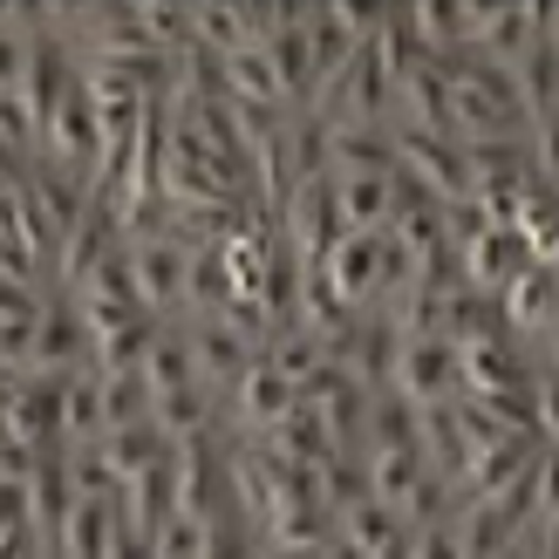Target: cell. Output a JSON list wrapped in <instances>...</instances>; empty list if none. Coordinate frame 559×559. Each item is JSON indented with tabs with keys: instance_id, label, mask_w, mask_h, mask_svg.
I'll use <instances>...</instances> for the list:
<instances>
[{
	"instance_id": "obj_32",
	"label": "cell",
	"mask_w": 559,
	"mask_h": 559,
	"mask_svg": "<svg viewBox=\"0 0 559 559\" xmlns=\"http://www.w3.org/2000/svg\"><path fill=\"white\" fill-rule=\"evenodd\" d=\"M273 559H321V552H273Z\"/></svg>"
},
{
	"instance_id": "obj_14",
	"label": "cell",
	"mask_w": 559,
	"mask_h": 559,
	"mask_svg": "<svg viewBox=\"0 0 559 559\" xmlns=\"http://www.w3.org/2000/svg\"><path fill=\"white\" fill-rule=\"evenodd\" d=\"M416 451H424L430 478H443V485H457V478H464V464H471V437H464L457 403H437V409L416 416Z\"/></svg>"
},
{
	"instance_id": "obj_30",
	"label": "cell",
	"mask_w": 559,
	"mask_h": 559,
	"mask_svg": "<svg viewBox=\"0 0 559 559\" xmlns=\"http://www.w3.org/2000/svg\"><path fill=\"white\" fill-rule=\"evenodd\" d=\"M376 559H416V525H403V533H396V539H389V546H382Z\"/></svg>"
},
{
	"instance_id": "obj_6",
	"label": "cell",
	"mask_w": 559,
	"mask_h": 559,
	"mask_svg": "<svg viewBox=\"0 0 559 559\" xmlns=\"http://www.w3.org/2000/svg\"><path fill=\"white\" fill-rule=\"evenodd\" d=\"M396 171L416 178L437 205H471V157L451 136H396Z\"/></svg>"
},
{
	"instance_id": "obj_10",
	"label": "cell",
	"mask_w": 559,
	"mask_h": 559,
	"mask_svg": "<svg viewBox=\"0 0 559 559\" xmlns=\"http://www.w3.org/2000/svg\"><path fill=\"white\" fill-rule=\"evenodd\" d=\"M525 266H533V246H525L512 226H485L471 246H457V273H464V287H471V294H491V300L506 294Z\"/></svg>"
},
{
	"instance_id": "obj_5",
	"label": "cell",
	"mask_w": 559,
	"mask_h": 559,
	"mask_svg": "<svg viewBox=\"0 0 559 559\" xmlns=\"http://www.w3.org/2000/svg\"><path fill=\"white\" fill-rule=\"evenodd\" d=\"M396 396H409L416 409H437V403H457L464 396V369H457V348L443 334H409L403 361H396Z\"/></svg>"
},
{
	"instance_id": "obj_20",
	"label": "cell",
	"mask_w": 559,
	"mask_h": 559,
	"mask_svg": "<svg viewBox=\"0 0 559 559\" xmlns=\"http://www.w3.org/2000/svg\"><path fill=\"white\" fill-rule=\"evenodd\" d=\"M35 8H0V96L27 90V69H35Z\"/></svg>"
},
{
	"instance_id": "obj_23",
	"label": "cell",
	"mask_w": 559,
	"mask_h": 559,
	"mask_svg": "<svg viewBox=\"0 0 559 559\" xmlns=\"http://www.w3.org/2000/svg\"><path fill=\"white\" fill-rule=\"evenodd\" d=\"M103 424H109V430L151 424V382H144V369H130V376H103Z\"/></svg>"
},
{
	"instance_id": "obj_2",
	"label": "cell",
	"mask_w": 559,
	"mask_h": 559,
	"mask_svg": "<svg viewBox=\"0 0 559 559\" xmlns=\"http://www.w3.org/2000/svg\"><path fill=\"white\" fill-rule=\"evenodd\" d=\"M62 389L69 376H21L8 389V409H0V430L21 457H48L62 451Z\"/></svg>"
},
{
	"instance_id": "obj_27",
	"label": "cell",
	"mask_w": 559,
	"mask_h": 559,
	"mask_svg": "<svg viewBox=\"0 0 559 559\" xmlns=\"http://www.w3.org/2000/svg\"><path fill=\"white\" fill-rule=\"evenodd\" d=\"M559 519V451L552 443H539V457H533V525Z\"/></svg>"
},
{
	"instance_id": "obj_12",
	"label": "cell",
	"mask_w": 559,
	"mask_h": 559,
	"mask_svg": "<svg viewBox=\"0 0 559 559\" xmlns=\"http://www.w3.org/2000/svg\"><path fill=\"white\" fill-rule=\"evenodd\" d=\"M328 185H334L342 233H389V218H396V171H348Z\"/></svg>"
},
{
	"instance_id": "obj_17",
	"label": "cell",
	"mask_w": 559,
	"mask_h": 559,
	"mask_svg": "<svg viewBox=\"0 0 559 559\" xmlns=\"http://www.w3.org/2000/svg\"><path fill=\"white\" fill-rule=\"evenodd\" d=\"M416 409L396 389H369V424H361V457L369 451H416Z\"/></svg>"
},
{
	"instance_id": "obj_31",
	"label": "cell",
	"mask_w": 559,
	"mask_h": 559,
	"mask_svg": "<svg viewBox=\"0 0 559 559\" xmlns=\"http://www.w3.org/2000/svg\"><path fill=\"white\" fill-rule=\"evenodd\" d=\"M321 559H369V552H361V546H348V539H342V533H334V539H328V546H321Z\"/></svg>"
},
{
	"instance_id": "obj_19",
	"label": "cell",
	"mask_w": 559,
	"mask_h": 559,
	"mask_svg": "<svg viewBox=\"0 0 559 559\" xmlns=\"http://www.w3.org/2000/svg\"><path fill=\"white\" fill-rule=\"evenodd\" d=\"M144 382H151V403H157V396H178V389H199V369H191V342H185L178 321L157 328V342H151V355H144Z\"/></svg>"
},
{
	"instance_id": "obj_28",
	"label": "cell",
	"mask_w": 559,
	"mask_h": 559,
	"mask_svg": "<svg viewBox=\"0 0 559 559\" xmlns=\"http://www.w3.org/2000/svg\"><path fill=\"white\" fill-rule=\"evenodd\" d=\"M35 525V491H27V471H0V533H21Z\"/></svg>"
},
{
	"instance_id": "obj_7",
	"label": "cell",
	"mask_w": 559,
	"mask_h": 559,
	"mask_svg": "<svg viewBox=\"0 0 559 559\" xmlns=\"http://www.w3.org/2000/svg\"><path fill=\"white\" fill-rule=\"evenodd\" d=\"M90 369V321L69 294H48L41 300V321H35V369L27 376H82Z\"/></svg>"
},
{
	"instance_id": "obj_25",
	"label": "cell",
	"mask_w": 559,
	"mask_h": 559,
	"mask_svg": "<svg viewBox=\"0 0 559 559\" xmlns=\"http://www.w3.org/2000/svg\"><path fill=\"white\" fill-rule=\"evenodd\" d=\"M533 430L539 443L559 451V361H539V355H533Z\"/></svg>"
},
{
	"instance_id": "obj_22",
	"label": "cell",
	"mask_w": 559,
	"mask_h": 559,
	"mask_svg": "<svg viewBox=\"0 0 559 559\" xmlns=\"http://www.w3.org/2000/svg\"><path fill=\"white\" fill-rule=\"evenodd\" d=\"M334 533H342L348 546H361V552H369V559H376V552H382L389 539H396V533H403V519H396V512H389V506H382V498H355V506H348L342 519H334Z\"/></svg>"
},
{
	"instance_id": "obj_21",
	"label": "cell",
	"mask_w": 559,
	"mask_h": 559,
	"mask_svg": "<svg viewBox=\"0 0 559 559\" xmlns=\"http://www.w3.org/2000/svg\"><path fill=\"white\" fill-rule=\"evenodd\" d=\"M103 457H109V471H117V485H130V478H144L151 464L171 457V443L157 437V424H130V430L103 437Z\"/></svg>"
},
{
	"instance_id": "obj_8",
	"label": "cell",
	"mask_w": 559,
	"mask_h": 559,
	"mask_svg": "<svg viewBox=\"0 0 559 559\" xmlns=\"http://www.w3.org/2000/svg\"><path fill=\"white\" fill-rule=\"evenodd\" d=\"M498 314H506V334L519 348H539L546 334L559 328V273L533 260L506 294H498Z\"/></svg>"
},
{
	"instance_id": "obj_4",
	"label": "cell",
	"mask_w": 559,
	"mask_h": 559,
	"mask_svg": "<svg viewBox=\"0 0 559 559\" xmlns=\"http://www.w3.org/2000/svg\"><path fill=\"white\" fill-rule=\"evenodd\" d=\"M185 342H191V369H199V389H212L218 403L233 396V389L246 382V369L260 361V348L246 342V334L233 321H218V314H185Z\"/></svg>"
},
{
	"instance_id": "obj_29",
	"label": "cell",
	"mask_w": 559,
	"mask_h": 559,
	"mask_svg": "<svg viewBox=\"0 0 559 559\" xmlns=\"http://www.w3.org/2000/svg\"><path fill=\"white\" fill-rule=\"evenodd\" d=\"M416 559H464L457 519H443V525H424V533H416Z\"/></svg>"
},
{
	"instance_id": "obj_24",
	"label": "cell",
	"mask_w": 559,
	"mask_h": 559,
	"mask_svg": "<svg viewBox=\"0 0 559 559\" xmlns=\"http://www.w3.org/2000/svg\"><path fill=\"white\" fill-rule=\"evenodd\" d=\"M205 546H212V525L191 519V512H171V519L151 533V552H157V559H205Z\"/></svg>"
},
{
	"instance_id": "obj_1",
	"label": "cell",
	"mask_w": 559,
	"mask_h": 559,
	"mask_svg": "<svg viewBox=\"0 0 559 559\" xmlns=\"http://www.w3.org/2000/svg\"><path fill=\"white\" fill-rule=\"evenodd\" d=\"M273 233H280V246H287V253H294L307 273H321V266H328V253L342 246V212H334V185H328V178L294 185V199L280 205Z\"/></svg>"
},
{
	"instance_id": "obj_13",
	"label": "cell",
	"mask_w": 559,
	"mask_h": 559,
	"mask_svg": "<svg viewBox=\"0 0 559 559\" xmlns=\"http://www.w3.org/2000/svg\"><path fill=\"white\" fill-rule=\"evenodd\" d=\"M396 130L389 123H342L328 130V178H348V171H396Z\"/></svg>"
},
{
	"instance_id": "obj_3",
	"label": "cell",
	"mask_w": 559,
	"mask_h": 559,
	"mask_svg": "<svg viewBox=\"0 0 559 559\" xmlns=\"http://www.w3.org/2000/svg\"><path fill=\"white\" fill-rule=\"evenodd\" d=\"M130 273H136V307L151 321H185V287H191V246L171 233L130 239Z\"/></svg>"
},
{
	"instance_id": "obj_15",
	"label": "cell",
	"mask_w": 559,
	"mask_h": 559,
	"mask_svg": "<svg viewBox=\"0 0 559 559\" xmlns=\"http://www.w3.org/2000/svg\"><path fill=\"white\" fill-rule=\"evenodd\" d=\"M260 361H266V369L273 376H287L294 389H307V382H314L321 369H328V342H321V334L314 328H300V321H287V328H273V342L260 348Z\"/></svg>"
},
{
	"instance_id": "obj_18",
	"label": "cell",
	"mask_w": 559,
	"mask_h": 559,
	"mask_svg": "<svg viewBox=\"0 0 559 559\" xmlns=\"http://www.w3.org/2000/svg\"><path fill=\"white\" fill-rule=\"evenodd\" d=\"M103 437H109V424H103V376L82 369L62 389V451H82V443H103Z\"/></svg>"
},
{
	"instance_id": "obj_26",
	"label": "cell",
	"mask_w": 559,
	"mask_h": 559,
	"mask_svg": "<svg viewBox=\"0 0 559 559\" xmlns=\"http://www.w3.org/2000/svg\"><path fill=\"white\" fill-rule=\"evenodd\" d=\"M525 157H533L539 191H552V199H559V109L533 123V136H525Z\"/></svg>"
},
{
	"instance_id": "obj_11",
	"label": "cell",
	"mask_w": 559,
	"mask_h": 559,
	"mask_svg": "<svg viewBox=\"0 0 559 559\" xmlns=\"http://www.w3.org/2000/svg\"><path fill=\"white\" fill-rule=\"evenodd\" d=\"M533 48H539V8H533V0L478 8V41H471V55H478V62H491V69H519Z\"/></svg>"
},
{
	"instance_id": "obj_16",
	"label": "cell",
	"mask_w": 559,
	"mask_h": 559,
	"mask_svg": "<svg viewBox=\"0 0 559 559\" xmlns=\"http://www.w3.org/2000/svg\"><path fill=\"white\" fill-rule=\"evenodd\" d=\"M361 471H369V498H382L396 519L409 512V498L424 491V478H430L424 451H369V457H361Z\"/></svg>"
},
{
	"instance_id": "obj_9",
	"label": "cell",
	"mask_w": 559,
	"mask_h": 559,
	"mask_svg": "<svg viewBox=\"0 0 559 559\" xmlns=\"http://www.w3.org/2000/svg\"><path fill=\"white\" fill-rule=\"evenodd\" d=\"M321 280L334 287V300H342L348 314H369L382 300V233H342V246L328 253Z\"/></svg>"
}]
</instances>
